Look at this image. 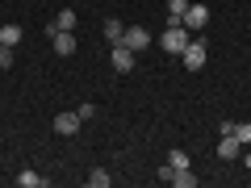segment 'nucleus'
Here are the masks:
<instances>
[{
  "label": "nucleus",
  "instance_id": "13",
  "mask_svg": "<svg viewBox=\"0 0 251 188\" xmlns=\"http://www.w3.org/2000/svg\"><path fill=\"white\" fill-rule=\"evenodd\" d=\"M184 9H188V0H168V25H180Z\"/></svg>",
  "mask_w": 251,
  "mask_h": 188
},
{
  "label": "nucleus",
  "instance_id": "16",
  "mask_svg": "<svg viewBox=\"0 0 251 188\" xmlns=\"http://www.w3.org/2000/svg\"><path fill=\"white\" fill-rule=\"evenodd\" d=\"M109 180H113V176H109L105 167H92L88 171V188H109Z\"/></svg>",
  "mask_w": 251,
  "mask_h": 188
},
{
  "label": "nucleus",
  "instance_id": "19",
  "mask_svg": "<svg viewBox=\"0 0 251 188\" xmlns=\"http://www.w3.org/2000/svg\"><path fill=\"white\" fill-rule=\"evenodd\" d=\"M247 146H251V142H247Z\"/></svg>",
  "mask_w": 251,
  "mask_h": 188
},
{
  "label": "nucleus",
  "instance_id": "10",
  "mask_svg": "<svg viewBox=\"0 0 251 188\" xmlns=\"http://www.w3.org/2000/svg\"><path fill=\"white\" fill-rule=\"evenodd\" d=\"M54 29H75V9H59V17L46 25V34H54Z\"/></svg>",
  "mask_w": 251,
  "mask_h": 188
},
{
  "label": "nucleus",
  "instance_id": "5",
  "mask_svg": "<svg viewBox=\"0 0 251 188\" xmlns=\"http://www.w3.org/2000/svg\"><path fill=\"white\" fill-rule=\"evenodd\" d=\"M122 42L130 46V50H134V54H143L147 46H151V34H147L143 25H126V38H122Z\"/></svg>",
  "mask_w": 251,
  "mask_h": 188
},
{
  "label": "nucleus",
  "instance_id": "12",
  "mask_svg": "<svg viewBox=\"0 0 251 188\" xmlns=\"http://www.w3.org/2000/svg\"><path fill=\"white\" fill-rule=\"evenodd\" d=\"M13 184H17V188H46V176H38V171H21V176L17 180H13Z\"/></svg>",
  "mask_w": 251,
  "mask_h": 188
},
{
  "label": "nucleus",
  "instance_id": "2",
  "mask_svg": "<svg viewBox=\"0 0 251 188\" xmlns=\"http://www.w3.org/2000/svg\"><path fill=\"white\" fill-rule=\"evenodd\" d=\"M180 59H184V67H188V71H201V67H205V59H209V46L201 42V38H193V42H188L184 50H180Z\"/></svg>",
  "mask_w": 251,
  "mask_h": 188
},
{
  "label": "nucleus",
  "instance_id": "11",
  "mask_svg": "<svg viewBox=\"0 0 251 188\" xmlns=\"http://www.w3.org/2000/svg\"><path fill=\"white\" fill-rule=\"evenodd\" d=\"M100 34H105V38H109V42H113V46H117V42H122V38H126V25H122V21H117V17H109V21H105V25H100Z\"/></svg>",
  "mask_w": 251,
  "mask_h": 188
},
{
  "label": "nucleus",
  "instance_id": "6",
  "mask_svg": "<svg viewBox=\"0 0 251 188\" xmlns=\"http://www.w3.org/2000/svg\"><path fill=\"white\" fill-rule=\"evenodd\" d=\"M113 71H122V75L134 71V50H130L126 42H117V46H113Z\"/></svg>",
  "mask_w": 251,
  "mask_h": 188
},
{
  "label": "nucleus",
  "instance_id": "4",
  "mask_svg": "<svg viewBox=\"0 0 251 188\" xmlns=\"http://www.w3.org/2000/svg\"><path fill=\"white\" fill-rule=\"evenodd\" d=\"M80 113L75 109H63V113H54V134L59 138H72V134H80Z\"/></svg>",
  "mask_w": 251,
  "mask_h": 188
},
{
  "label": "nucleus",
  "instance_id": "17",
  "mask_svg": "<svg viewBox=\"0 0 251 188\" xmlns=\"http://www.w3.org/2000/svg\"><path fill=\"white\" fill-rule=\"evenodd\" d=\"M0 42H4V46H17L21 42V25H0Z\"/></svg>",
  "mask_w": 251,
  "mask_h": 188
},
{
  "label": "nucleus",
  "instance_id": "14",
  "mask_svg": "<svg viewBox=\"0 0 251 188\" xmlns=\"http://www.w3.org/2000/svg\"><path fill=\"white\" fill-rule=\"evenodd\" d=\"M172 184H176V188H197V176H193V167L172 171Z\"/></svg>",
  "mask_w": 251,
  "mask_h": 188
},
{
  "label": "nucleus",
  "instance_id": "1",
  "mask_svg": "<svg viewBox=\"0 0 251 188\" xmlns=\"http://www.w3.org/2000/svg\"><path fill=\"white\" fill-rule=\"evenodd\" d=\"M188 42H193V34H188L184 25H168V29L159 34V46H163L168 54H180V50H184Z\"/></svg>",
  "mask_w": 251,
  "mask_h": 188
},
{
  "label": "nucleus",
  "instance_id": "9",
  "mask_svg": "<svg viewBox=\"0 0 251 188\" xmlns=\"http://www.w3.org/2000/svg\"><path fill=\"white\" fill-rule=\"evenodd\" d=\"M222 134H234L239 142H251V121H222Z\"/></svg>",
  "mask_w": 251,
  "mask_h": 188
},
{
  "label": "nucleus",
  "instance_id": "18",
  "mask_svg": "<svg viewBox=\"0 0 251 188\" xmlns=\"http://www.w3.org/2000/svg\"><path fill=\"white\" fill-rule=\"evenodd\" d=\"M75 113H80V121H92V117H97V105H80Z\"/></svg>",
  "mask_w": 251,
  "mask_h": 188
},
{
  "label": "nucleus",
  "instance_id": "15",
  "mask_svg": "<svg viewBox=\"0 0 251 188\" xmlns=\"http://www.w3.org/2000/svg\"><path fill=\"white\" fill-rule=\"evenodd\" d=\"M168 163H172V171H184V167H193L188 151H168Z\"/></svg>",
  "mask_w": 251,
  "mask_h": 188
},
{
  "label": "nucleus",
  "instance_id": "7",
  "mask_svg": "<svg viewBox=\"0 0 251 188\" xmlns=\"http://www.w3.org/2000/svg\"><path fill=\"white\" fill-rule=\"evenodd\" d=\"M50 42H54V54H59V59L75 54V34H72V29H54V34H50Z\"/></svg>",
  "mask_w": 251,
  "mask_h": 188
},
{
  "label": "nucleus",
  "instance_id": "3",
  "mask_svg": "<svg viewBox=\"0 0 251 188\" xmlns=\"http://www.w3.org/2000/svg\"><path fill=\"white\" fill-rule=\"evenodd\" d=\"M180 25H184L188 34H201V29L209 25V9H205V4H188L184 17H180Z\"/></svg>",
  "mask_w": 251,
  "mask_h": 188
},
{
  "label": "nucleus",
  "instance_id": "8",
  "mask_svg": "<svg viewBox=\"0 0 251 188\" xmlns=\"http://www.w3.org/2000/svg\"><path fill=\"white\" fill-rule=\"evenodd\" d=\"M239 151H243L239 138H234V134H222V142H218V159L230 163V159H239Z\"/></svg>",
  "mask_w": 251,
  "mask_h": 188
}]
</instances>
